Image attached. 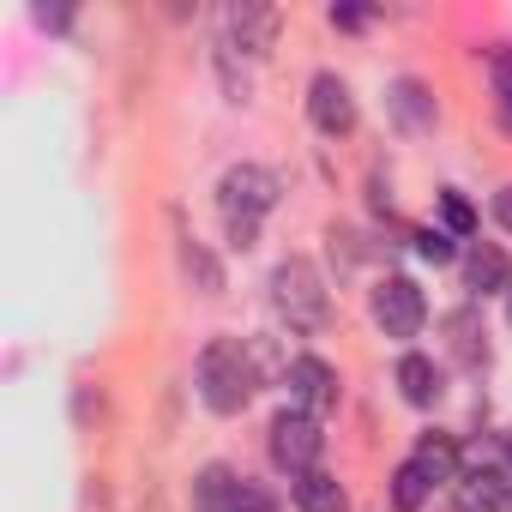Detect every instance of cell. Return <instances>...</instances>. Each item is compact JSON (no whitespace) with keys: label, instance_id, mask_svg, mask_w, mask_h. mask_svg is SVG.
<instances>
[{"label":"cell","instance_id":"cell-1","mask_svg":"<svg viewBox=\"0 0 512 512\" xmlns=\"http://www.w3.org/2000/svg\"><path fill=\"white\" fill-rule=\"evenodd\" d=\"M193 380H199V398H205L211 416H235V410H247V398H253V356H247L235 338H211V344L199 350Z\"/></svg>","mask_w":512,"mask_h":512},{"label":"cell","instance_id":"cell-2","mask_svg":"<svg viewBox=\"0 0 512 512\" xmlns=\"http://www.w3.org/2000/svg\"><path fill=\"white\" fill-rule=\"evenodd\" d=\"M217 205H223V223H229V241L235 247H253L260 235V217L278 205V175L260 169V163H241L217 181Z\"/></svg>","mask_w":512,"mask_h":512},{"label":"cell","instance_id":"cell-3","mask_svg":"<svg viewBox=\"0 0 512 512\" xmlns=\"http://www.w3.org/2000/svg\"><path fill=\"white\" fill-rule=\"evenodd\" d=\"M272 302H278V314L290 320V332H320V326L332 320L326 284H320V272H314L308 260H284V266L272 272Z\"/></svg>","mask_w":512,"mask_h":512},{"label":"cell","instance_id":"cell-4","mask_svg":"<svg viewBox=\"0 0 512 512\" xmlns=\"http://www.w3.org/2000/svg\"><path fill=\"white\" fill-rule=\"evenodd\" d=\"M374 320H380L386 338H416L422 320H428V302L410 278H380L374 284Z\"/></svg>","mask_w":512,"mask_h":512},{"label":"cell","instance_id":"cell-5","mask_svg":"<svg viewBox=\"0 0 512 512\" xmlns=\"http://www.w3.org/2000/svg\"><path fill=\"white\" fill-rule=\"evenodd\" d=\"M290 404L302 410V416H326V410H338V368L332 362H320V356H296L290 362Z\"/></svg>","mask_w":512,"mask_h":512},{"label":"cell","instance_id":"cell-6","mask_svg":"<svg viewBox=\"0 0 512 512\" xmlns=\"http://www.w3.org/2000/svg\"><path fill=\"white\" fill-rule=\"evenodd\" d=\"M320 422L314 416H302V410H284L278 422H272V458L284 464V470H314V458H320Z\"/></svg>","mask_w":512,"mask_h":512},{"label":"cell","instance_id":"cell-7","mask_svg":"<svg viewBox=\"0 0 512 512\" xmlns=\"http://www.w3.org/2000/svg\"><path fill=\"white\" fill-rule=\"evenodd\" d=\"M278 25H284L278 7H260V0H235V7H229V49H241L247 61H260V55L278 43Z\"/></svg>","mask_w":512,"mask_h":512},{"label":"cell","instance_id":"cell-8","mask_svg":"<svg viewBox=\"0 0 512 512\" xmlns=\"http://www.w3.org/2000/svg\"><path fill=\"white\" fill-rule=\"evenodd\" d=\"M308 115H314V127L320 133H350L356 127V97H350V85L338 79V73H320L314 85H308Z\"/></svg>","mask_w":512,"mask_h":512},{"label":"cell","instance_id":"cell-9","mask_svg":"<svg viewBox=\"0 0 512 512\" xmlns=\"http://www.w3.org/2000/svg\"><path fill=\"white\" fill-rule=\"evenodd\" d=\"M458 506L464 512H506L512 506V470L500 464H476L458 476Z\"/></svg>","mask_w":512,"mask_h":512},{"label":"cell","instance_id":"cell-10","mask_svg":"<svg viewBox=\"0 0 512 512\" xmlns=\"http://www.w3.org/2000/svg\"><path fill=\"white\" fill-rule=\"evenodd\" d=\"M247 488H241V476L229 470V464H205L199 476H193V512H247Z\"/></svg>","mask_w":512,"mask_h":512},{"label":"cell","instance_id":"cell-11","mask_svg":"<svg viewBox=\"0 0 512 512\" xmlns=\"http://www.w3.org/2000/svg\"><path fill=\"white\" fill-rule=\"evenodd\" d=\"M296 506H302V512H350V494L338 488V476L302 470V476H296Z\"/></svg>","mask_w":512,"mask_h":512},{"label":"cell","instance_id":"cell-12","mask_svg":"<svg viewBox=\"0 0 512 512\" xmlns=\"http://www.w3.org/2000/svg\"><path fill=\"white\" fill-rule=\"evenodd\" d=\"M410 464H416L428 482H452V476H464V470H458V446H452V434H422Z\"/></svg>","mask_w":512,"mask_h":512},{"label":"cell","instance_id":"cell-13","mask_svg":"<svg viewBox=\"0 0 512 512\" xmlns=\"http://www.w3.org/2000/svg\"><path fill=\"white\" fill-rule=\"evenodd\" d=\"M398 392H404L416 410H428V404L440 398V374H434V362H428V356H404V362H398Z\"/></svg>","mask_w":512,"mask_h":512},{"label":"cell","instance_id":"cell-14","mask_svg":"<svg viewBox=\"0 0 512 512\" xmlns=\"http://www.w3.org/2000/svg\"><path fill=\"white\" fill-rule=\"evenodd\" d=\"M392 115H398L410 133H422V127H434V97H428L416 79H398V85H392Z\"/></svg>","mask_w":512,"mask_h":512},{"label":"cell","instance_id":"cell-15","mask_svg":"<svg viewBox=\"0 0 512 512\" xmlns=\"http://www.w3.org/2000/svg\"><path fill=\"white\" fill-rule=\"evenodd\" d=\"M464 272H470V290H476V296H494V290H512V272H506V260H500V247H476Z\"/></svg>","mask_w":512,"mask_h":512},{"label":"cell","instance_id":"cell-16","mask_svg":"<svg viewBox=\"0 0 512 512\" xmlns=\"http://www.w3.org/2000/svg\"><path fill=\"white\" fill-rule=\"evenodd\" d=\"M181 272L193 278V290H199V296H217V290H223V272H217V260H211V253H205L193 235H181Z\"/></svg>","mask_w":512,"mask_h":512},{"label":"cell","instance_id":"cell-17","mask_svg":"<svg viewBox=\"0 0 512 512\" xmlns=\"http://www.w3.org/2000/svg\"><path fill=\"white\" fill-rule=\"evenodd\" d=\"M428 488H434V482H428L416 464H398V476H392V500H398V512H416V506L428 500Z\"/></svg>","mask_w":512,"mask_h":512},{"label":"cell","instance_id":"cell-18","mask_svg":"<svg viewBox=\"0 0 512 512\" xmlns=\"http://www.w3.org/2000/svg\"><path fill=\"white\" fill-rule=\"evenodd\" d=\"M494 103H500V121L512 127V49H494Z\"/></svg>","mask_w":512,"mask_h":512},{"label":"cell","instance_id":"cell-19","mask_svg":"<svg viewBox=\"0 0 512 512\" xmlns=\"http://www.w3.org/2000/svg\"><path fill=\"white\" fill-rule=\"evenodd\" d=\"M416 253H422V260H434V266H446L458 247H452V235H446V229H416Z\"/></svg>","mask_w":512,"mask_h":512},{"label":"cell","instance_id":"cell-20","mask_svg":"<svg viewBox=\"0 0 512 512\" xmlns=\"http://www.w3.org/2000/svg\"><path fill=\"white\" fill-rule=\"evenodd\" d=\"M440 211H446V229H452V235H470V229H476V217H470V205H464L458 193H446Z\"/></svg>","mask_w":512,"mask_h":512},{"label":"cell","instance_id":"cell-21","mask_svg":"<svg viewBox=\"0 0 512 512\" xmlns=\"http://www.w3.org/2000/svg\"><path fill=\"white\" fill-rule=\"evenodd\" d=\"M332 25H344V31H356V25H368V13H362V7H332Z\"/></svg>","mask_w":512,"mask_h":512},{"label":"cell","instance_id":"cell-22","mask_svg":"<svg viewBox=\"0 0 512 512\" xmlns=\"http://www.w3.org/2000/svg\"><path fill=\"white\" fill-rule=\"evenodd\" d=\"M494 217H500V229H512V187L494 193Z\"/></svg>","mask_w":512,"mask_h":512},{"label":"cell","instance_id":"cell-23","mask_svg":"<svg viewBox=\"0 0 512 512\" xmlns=\"http://www.w3.org/2000/svg\"><path fill=\"white\" fill-rule=\"evenodd\" d=\"M247 512H278V506H272L266 494H253V500H247Z\"/></svg>","mask_w":512,"mask_h":512},{"label":"cell","instance_id":"cell-24","mask_svg":"<svg viewBox=\"0 0 512 512\" xmlns=\"http://www.w3.org/2000/svg\"><path fill=\"white\" fill-rule=\"evenodd\" d=\"M506 470H512V434H506Z\"/></svg>","mask_w":512,"mask_h":512},{"label":"cell","instance_id":"cell-25","mask_svg":"<svg viewBox=\"0 0 512 512\" xmlns=\"http://www.w3.org/2000/svg\"><path fill=\"white\" fill-rule=\"evenodd\" d=\"M506 314H512V290H506Z\"/></svg>","mask_w":512,"mask_h":512}]
</instances>
